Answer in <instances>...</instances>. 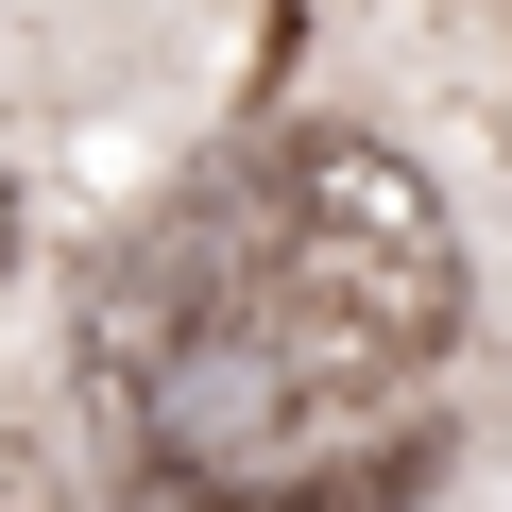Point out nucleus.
Masks as SVG:
<instances>
[{
	"mask_svg": "<svg viewBox=\"0 0 512 512\" xmlns=\"http://www.w3.org/2000/svg\"><path fill=\"white\" fill-rule=\"evenodd\" d=\"M239 239H256V325L308 359V393H393L461 342V222L444 188L359 137V120H291L239 171Z\"/></svg>",
	"mask_w": 512,
	"mask_h": 512,
	"instance_id": "f257e3e1",
	"label": "nucleus"
},
{
	"mask_svg": "<svg viewBox=\"0 0 512 512\" xmlns=\"http://www.w3.org/2000/svg\"><path fill=\"white\" fill-rule=\"evenodd\" d=\"M427 478V444H393V461H308V478H256V495H171V512H393Z\"/></svg>",
	"mask_w": 512,
	"mask_h": 512,
	"instance_id": "f03ea898",
	"label": "nucleus"
},
{
	"mask_svg": "<svg viewBox=\"0 0 512 512\" xmlns=\"http://www.w3.org/2000/svg\"><path fill=\"white\" fill-rule=\"evenodd\" d=\"M0 512H52V461H35L18 427H0Z\"/></svg>",
	"mask_w": 512,
	"mask_h": 512,
	"instance_id": "7ed1b4c3",
	"label": "nucleus"
},
{
	"mask_svg": "<svg viewBox=\"0 0 512 512\" xmlns=\"http://www.w3.org/2000/svg\"><path fill=\"white\" fill-rule=\"evenodd\" d=\"M18 239H35V205H18V171H0V274H18Z\"/></svg>",
	"mask_w": 512,
	"mask_h": 512,
	"instance_id": "20e7f679",
	"label": "nucleus"
}]
</instances>
